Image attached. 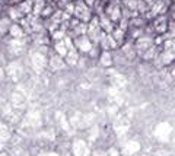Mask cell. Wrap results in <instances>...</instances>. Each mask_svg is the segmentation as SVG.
<instances>
[{"instance_id":"cell-1","label":"cell","mask_w":175,"mask_h":156,"mask_svg":"<svg viewBox=\"0 0 175 156\" xmlns=\"http://www.w3.org/2000/svg\"><path fill=\"white\" fill-rule=\"evenodd\" d=\"M71 15H73V18H76L79 21L88 23L93 18V12L91 9V6L86 5L83 0H75L73 2V9H71Z\"/></svg>"},{"instance_id":"cell-4","label":"cell","mask_w":175,"mask_h":156,"mask_svg":"<svg viewBox=\"0 0 175 156\" xmlns=\"http://www.w3.org/2000/svg\"><path fill=\"white\" fill-rule=\"evenodd\" d=\"M48 64H50V67H51V70L59 72V70H61V69L66 67L64 57H61L60 54H57L55 51H53V54H51L48 58Z\"/></svg>"},{"instance_id":"cell-3","label":"cell","mask_w":175,"mask_h":156,"mask_svg":"<svg viewBox=\"0 0 175 156\" xmlns=\"http://www.w3.org/2000/svg\"><path fill=\"white\" fill-rule=\"evenodd\" d=\"M168 23H169V16L164 13V15L153 18L152 23H150V29L155 35H164L168 31Z\"/></svg>"},{"instance_id":"cell-2","label":"cell","mask_w":175,"mask_h":156,"mask_svg":"<svg viewBox=\"0 0 175 156\" xmlns=\"http://www.w3.org/2000/svg\"><path fill=\"white\" fill-rule=\"evenodd\" d=\"M73 39V45H75V48H76L80 54H91V51L96 47V45L93 44L91 38L88 37L86 34L85 35H80V37H75Z\"/></svg>"},{"instance_id":"cell-5","label":"cell","mask_w":175,"mask_h":156,"mask_svg":"<svg viewBox=\"0 0 175 156\" xmlns=\"http://www.w3.org/2000/svg\"><path fill=\"white\" fill-rule=\"evenodd\" d=\"M98 62L102 67H109L112 66L114 63V56H112V51H107V50H101L98 56Z\"/></svg>"}]
</instances>
